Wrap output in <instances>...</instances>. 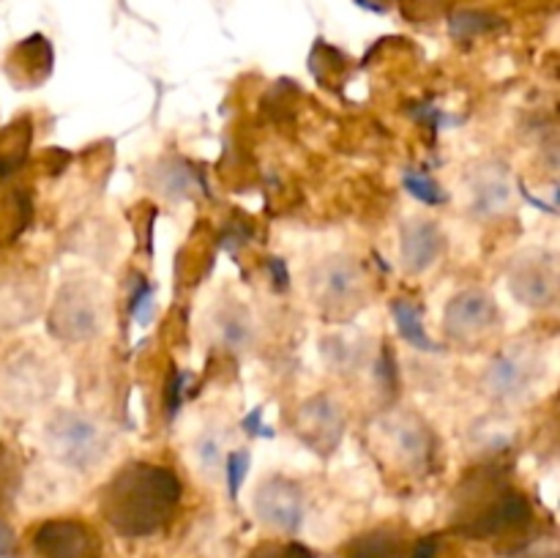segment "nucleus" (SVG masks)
Here are the masks:
<instances>
[{
	"label": "nucleus",
	"mask_w": 560,
	"mask_h": 558,
	"mask_svg": "<svg viewBox=\"0 0 560 558\" xmlns=\"http://www.w3.org/2000/svg\"><path fill=\"white\" fill-rule=\"evenodd\" d=\"M180 496L184 485L173 468L135 460L115 470L102 490L98 509L107 525H113L120 536L142 539L173 523Z\"/></svg>",
	"instance_id": "obj_1"
},
{
	"label": "nucleus",
	"mask_w": 560,
	"mask_h": 558,
	"mask_svg": "<svg viewBox=\"0 0 560 558\" xmlns=\"http://www.w3.org/2000/svg\"><path fill=\"white\" fill-rule=\"evenodd\" d=\"M479 498L470 512L459 520L463 534L476 536V539H490V536L509 534V531H520L530 525L534 520V509L525 492L514 490L506 481L490 479L487 485H479Z\"/></svg>",
	"instance_id": "obj_2"
},
{
	"label": "nucleus",
	"mask_w": 560,
	"mask_h": 558,
	"mask_svg": "<svg viewBox=\"0 0 560 558\" xmlns=\"http://www.w3.org/2000/svg\"><path fill=\"white\" fill-rule=\"evenodd\" d=\"M47 441L60 463L80 470L96 465L107 452V438L102 427L71 410H60L58 416H52L47 427Z\"/></svg>",
	"instance_id": "obj_3"
},
{
	"label": "nucleus",
	"mask_w": 560,
	"mask_h": 558,
	"mask_svg": "<svg viewBox=\"0 0 560 558\" xmlns=\"http://www.w3.org/2000/svg\"><path fill=\"white\" fill-rule=\"evenodd\" d=\"M38 558H102V539L85 520L52 518L44 520L31 536Z\"/></svg>",
	"instance_id": "obj_4"
},
{
	"label": "nucleus",
	"mask_w": 560,
	"mask_h": 558,
	"mask_svg": "<svg viewBox=\"0 0 560 558\" xmlns=\"http://www.w3.org/2000/svg\"><path fill=\"white\" fill-rule=\"evenodd\" d=\"M252 507L266 525L284 534H295L304 520V492L288 476H271L260 481Z\"/></svg>",
	"instance_id": "obj_5"
},
{
	"label": "nucleus",
	"mask_w": 560,
	"mask_h": 558,
	"mask_svg": "<svg viewBox=\"0 0 560 558\" xmlns=\"http://www.w3.org/2000/svg\"><path fill=\"white\" fill-rule=\"evenodd\" d=\"M443 323L452 339L476 342L498 326V304L485 290H463L448 301Z\"/></svg>",
	"instance_id": "obj_6"
},
{
	"label": "nucleus",
	"mask_w": 560,
	"mask_h": 558,
	"mask_svg": "<svg viewBox=\"0 0 560 558\" xmlns=\"http://www.w3.org/2000/svg\"><path fill=\"white\" fill-rule=\"evenodd\" d=\"M49 326H52L55 337L66 339V342H85V339L98 334V306L91 299L85 288L80 284H66L58 295H55L52 315H49Z\"/></svg>",
	"instance_id": "obj_7"
},
{
	"label": "nucleus",
	"mask_w": 560,
	"mask_h": 558,
	"mask_svg": "<svg viewBox=\"0 0 560 558\" xmlns=\"http://www.w3.org/2000/svg\"><path fill=\"white\" fill-rule=\"evenodd\" d=\"M295 430H299V435L304 438L315 452L320 454L334 452L345 430L342 410H339V405L334 403L331 397H326V394L312 397L310 403L301 405Z\"/></svg>",
	"instance_id": "obj_8"
},
{
	"label": "nucleus",
	"mask_w": 560,
	"mask_h": 558,
	"mask_svg": "<svg viewBox=\"0 0 560 558\" xmlns=\"http://www.w3.org/2000/svg\"><path fill=\"white\" fill-rule=\"evenodd\" d=\"M512 293L528 306H550L558 295L556 260L547 255L520 257L512 271Z\"/></svg>",
	"instance_id": "obj_9"
},
{
	"label": "nucleus",
	"mask_w": 560,
	"mask_h": 558,
	"mask_svg": "<svg viewBox=\"0 0 560 558\" xmlns=\"http://www.w3.org/2000/svg\"><path fill=\"white\" fill-rule=\"evenodd\" d=\"M536 377V364L530 361V356L525 350H503L492 359L490 370H487V388H490L495 397L512 399L517 394L528 392V386Z\"/></svg>",
	"instance_id": "obj_10"
},
{
	"label": "nucleus",
	"mask_w": 560,
	"mask_h": 558,
	"mask_svg": "<svg viewBox=\"0 0 560 558\" xmlns=\"http://www.w3.org/2000/svg\"><path fill=\"white\" fill-rule=\"evenodd\" d=\"M446 249L443 230L427 219H413L402 228V266L410 274H421L441 260Z\"/></svg>",
	"instance_id": "obj_11"
},
{
	"label": "nucleus",
	"mask_w": 560,
	"mask_h": 558,
	"mask_svg": "<svg viewBox=\"0 0 560 558\" xmlns=\"http://www.w3.org/2000/svg\"><path fill=\"white\" fill-rule=\"evenodd\" d=\"M317 301L323 306H342L359 295L361 288V271L355 263L345 260V257H334V260L323 263L312 279Z\"/></svg>",
	"instance_id": "obj_12"
},
{
	"label": "nucleus",
	"mask_w": 560,
	"mask_h": 558,
	"mask_svg": "<svg viewBox=\"0 0 560 558\" xmlns=\"http://www.w3.org/2000/svg\"><path fill=\"white\" fill-rule=\"evenodd\" d=\"M509 197H512V189H509L506 173L490 167L487 173H476L474 186H470V211L479 217H495L506 208Z\"/></svg>",
	"instance_id": "obj_13"
},
{
	"label": "nucleus",
	"mask_w": 560,
	"mask_h": 558,
	"mask_svg": "<svg viewBox=\"0 0 560 558\" xmlns=\"http://www.w3.org/2000/svg\"><path fill=\"white\" fill-rule=\"evenodd\" d=\"M342 558H410L408 545L394 528H375L355 536Z\"/></svg>",
	"instance_id": "obj_14"
},
{
	"label": "nucleus",
	"mask_w": 560,
	"mask_h": 558,
	"mask_svg": "<svg viewBox=\"0 0 560 558\" xmlns=\"http://www.w3.org/2000/svg\"><path fill=\"white\" fill-rule=\"evenodd\" d=\"M392 312H394V321H397L399 334H402V339H408V345H413V348L419 350H438V345L427 337L424 315H421V310L413 304V301L408 299L394 301Z\"/></svg>",
	"instance_id": "obj_15"
},
{
	"label": "nucleus",
	"mask_w": 560,
	"mask_h": 558,
	"mask_svg": "<svg viewBox=\"0 0 560 558\" xmlns=\"http://www.w3.org/2000/svg\"><path fill=\"white\" fill-rule=\"evenodd\" d=\"M27 148H31V126L27 120L11 124V129L0 137V175H9L25 162Z\"/></svg>",
	"instance_id": "obj_16"
},
{
	"label": "nucleus",
	"mask_w": 560,
	"mask_h": 558,
	"mask_svg": "<svg viewBox=\"0 0 560 558\" xmlns=\"http://www.w3.org/2000/svg\"><path fill=\"white\" fill-rule=\"evenodd\" d=\"M397 449L402 457H408V463H424L427 454H430V435H427L424 427H416L408 421L397 430Z\"/></svg>",
	"instance_id": "obj_17"
},
{
	"label": "nucleus",
	"mask_w": 560,
	"mask_h": 558,
	"mask_svg": "<svg viewBox=\"0 0 560 558\" xmlns=\"http://www.w3.org/2000/svg\"><path fill=\"white\" fill-rule=\"evenodd\" d=\"M405 189H408L416 200L427 202V206H441V202H446V191L435 184L432 175L419 173V170H408V173H405Z\"/></svg>",
	"instance_id": "obj_18"
},
{
	"label": "nucleus",
	"mask_w": 560,
	"mask_h": 558,
	"mask_svg": "<svg viewBox=\"0 0 560 558\" xmlns=\"http://www.w3.org/2000/svg\"><path fill=\"white\" fill-rule=\"evenodd\" d=\"M246 558H315L301 542H262Z\"/></svg>",
	"instance_id": "obj_19"
},
{
	"label": "nucleus",
	"mask_w": 560,
	"mask_h": 558,
	"mask_svg": "<svg viewBox=\"0 0 560 558\" xmlns=\"http://www.w3.org/2000/svg\"><path fill=\"white\" fill-rule=\"evenodd\" d=\"M495 25L490 14H474V11H459L452 16V33L457 38H470L476 33H485Z\"/></svg>",
	"instance_id": "obj_20"
},
{
	"label": "nucleus",
	"mask_w": 560,
	"mask_h": 558,
	"mask_svg": "<svg viewBox=\"0 0 560 558\" xmlns=\"http://www.w3.org/2000/svg\"><path fill=\"white\" fill-rule=\"evenodd\" d=\"M246 470H249V452L246 449H238V452L228 454V492L230 498H238L241 485L246 479Z\"/></svg>",
	"instance_id": "obj_21"
},
{
	"label": "nucleus",
	"mask_w": 560,
	"mask_h": 558,
	"mask_svg": "<svg viewBox=\"0 0 560 558\" xmlns=\"http://www.w3.org/2000/svg\"><path fill=\"white\" fill-rule=\"evenodd\" d=\"M184 386H186V375H180V372H173V377H170V383H167V414H170V419L178 414L180 399H184Z\"/></svg>",
	"instance_id": "obj_22"
},
{
	"label": "nucleus",
	"mask_w": 560,
	"mask_h": 558,
	"mask_svg": "<svg viewBox=\"0 0 560 558\" xmlns=\"http://www.w3.org/2000/svg\"><path fill=\"white\" fill-rule=\"evenodd\" d=\"M16 539H14V531H11L9 523H3L0 520V558L11 556V550H14Z\"/></svg>",
	"instance_id": "obj_23"
},
{
	"label": "nucleus",
	"mask_w": 560,
	"mask_h": 558,
	"mask_svg": "<svg viewBox=\"0 0 560 558\" xmlns=\"http://www.w3.org/2000/svg\"><path fill=\"white\" fill-rule=\"evenodd\" d=\"M260 416H262V410H260V408H257V410H252V414L246 416L244 427H246V430H257L255 435H271V432H268V427H262Z\"/></svg>",
	"instance_id": "obj_24"
},
{
	"label": "nucleus",
	"mask_w": 560,
	"mask_h": 558,
	"mask_svg": "<svg viewBox=\"0 0 560 558\" xmlns=\"http://www.w3.org/2000/svg\"><path fill=\"white\" fill-rule=\"evenodd\" d=\"M271 271H273V284H279V290L288 288V268H284V260L273 257V260H271Z\"/></svg>",
	"instance_id": "obj_25"
},
{
	"label": "nucleus",
	"mask_w": 560,
	"mask_h": 558,
	"mask_svg": "<svg viewBox=\"0 0 560 558\" xmlns=\"http://www.w3.org/2000/svg\"><path fill=\"white\" fill-rule=\"evenodd\" d=\"M359 3L370 11H386L388 9L386 0H359Z\"/></svg>",
	"instance_id": "obj_26"
},
{
	"label": "nucleus",
	"mask_w": 560,
	"mask_h": 558,
	"mask_svg": "<svg viewBox=\"0 0 560 558\" xmlns=\"http://www.w3.org/2000/svg\"><path fill=\"white\" fill-rule=\"evenodd\" d=\"M509 558H539V556H530V553H514V556Z\"/></svg>",
	"instance_id": "obj_27"
}]
</instances>
